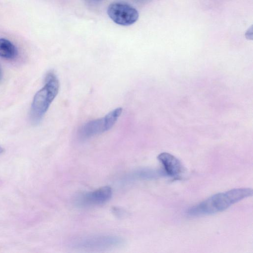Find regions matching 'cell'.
<instances>
[{
    "label": "cell",
    "instance_id": "6da1fadb",
    "mask_svg": "<svg viewBox=\"0 0 253 253\" xmlns=\"http://www.w3.org/2000/svg\"><path fill=\"white\" fill-rule=\"evenodd\" d=\"M252 195L253 190L250 188H235L217 193L190 208L187 214L198 216L219 212Z\"/></svg>",
    "mask_w": 253,
    "mask_h": 253
},
{
    "label": "cell",
    "instance_id": "7a4b0ae2",
    "mask_svg": "<svg viewBox=\"0 0 253 253\" xmlns=\"http://www.w3.org/2000/svg\"><path fill=\"white\" fill-rule=\"evenodd\" d=\"M44 81V85L36 92L32 103L30 118L34 124L42 120L59 91V82L53 72L47 73Z\"/></svg>",
    "mask_w": 253,
    "mask_h": 253
},
{
    "label": "cell",
    "instance_id": "3957f363",
    "mask_svg": "<svg viewBox=\"0 0 253 253\" xmlns=\"http://www.w3.org/2000/svg\"><path fill=\"white\" fill-rule=\"evenodd\" d=\"M120 237L110 235H94L77 237L68 241V246L73 249L101 250L116 248L124 244Z\"/></svg>",
    "mask_w": 253,
    "mask_h": 253
},
{
    "label": "cell",
    "instance_id": "277c9868",
    "mask_svg": "<svg viewBox=\"0 0 253 253\" xmlns=\"http://www.w3.org/2000/svg\"><path fill=\"white\" fill-rule=\"evenodd\" d=\"M122 111V108H116L103 118L85 123L79 130V137L81 140H85L110 129L116 123Z\"/></svg>",
    "mask_w": 253,
    "mask_h": 253
},
{
    "label": "cell",
    "instance_id": "5b68a950",
    "mask_svg": "<svg viewBox=\"0 0 253 253\" xmlns=\"http://www.w3.org/2000/svg\"><path fill=\"white\" fill-rule=\"evenodd\" d=\"M107 13L109 17L116 24L129 26L138 19L137 10L130 5L122 2L111 3L108 7Z\"/></svg>",
    "mask_w": 253,
    "mask_h": 253
},
{
    "label": "cell",
    "instance_id": "8992f818",
    "mask_svg": "<svg viewBox=\"0 0 253 253\" xmlns=\"http://www.w3.org/2000/svg\"><path fill=\"white\" fill-rule=\"evenodd\" d=\"M112 191L109 186H104L93 191L78 194L74 199L75 204L79 207H88L102 205L111 198Z\"/></svg>",
    "mask_w": 253,
    "mask_h": 253
},
{
    "label": "cell",
    "instance_id": "52a82bcc",
    "mask_svg": "<svg viewBox=\"0 0 253 253\" xmlns=\"http://www.w3.org/2000/svg\"><path fill=\"white\" fill-rule=\"evenodd\" d=\"M163 166L167 175L174 179H179L184 172L180 161L173 155L167 152L160 154L157 157Z\"/></svg>",
    "mask_w": 253,
    "mask_h": 253
},
{
    "label": "cell",
    "instance_id": "ba28073f",
    "mask_svg": "<svg viewBox=\"0 0 253 253\" xmlns=\"http://www.w3.org/2000/svg\"><path fill=\"white\" fill-rule=\"evenodd\" d=\"M157 171L150 169H142L135 170L127 174L125 180L126 181L140 179H151L157 176Z\"/></svg>",
    "mask_w": 253,
    "mask_h": 253
},
{
    "label": "cell",
    "instance_id": "9c48e42d",
    "mask_svg": "<svg viewBox=\"0 0 253 253\" xmlns=\"http://www.w3.org/2000/svg\"><path fill=\"white\" fill-rule=\"evenodd\" d=\"M17 54V50L15 45L9 40L0 39V57L7 59L14 58Z\"/></svg>",
    "mask_w": 253,
    "mask_h": 253
},
{
    "label": "cell",
    "instance_id": "30bf717a",
    "mask_svg": "<svg viewBox=\"0 0 253 253\" xmlns=\"http://www.w3.org/2000/svg\"><path fill=\"white\" fill-rule=\"evenodd\" d=\"M245 36L247 39H253V26H252L246 32Z\"/></svg>",
    "mask_w": 253,
    "mask_h": 253
},
{
    "label": "cell",
    "instance_id": "8fae6325",
    "mask_svg": "<svg viewBox=\"0 0 253 253\" xmlns=\"http://www.w3.org/2000/svg\"><path fill=\"white\" fill-rule=\"evenodd\" d=\"M2 77V70L1 69V67L0 66V81L1 80Z\"/></svg>",
    "mask_w": 253,
    "mask_h": 253
},
{
    "label": "cell",
    "instance_id": "7c38bea8",
    "mask_svg": "<svg viewBox=\"0 0 253 253\" xmlns=\"http://www.w3.org/2000/svg\"><path fill=\"white\" fill-rule=\"evenodd\" d=\"M3 151H4L3 148L0 146V154H1L2 153H3Z\"/></svg>",
    "mask_w": 253,
    "mask_h": 253
},
{
    "label": "cell",
    "instance_id": "4fadbf2b",
    "mask_svg": "<svg viewBox=\"0 0 253 253\" xmlns=\"http://www.w3.org/2000/svg\"><path fill=\"white\" fill-rule=\"evenodd\" d=\"M90 0L91 1H93V2H98V1H101L102 0Z\"/></svg>",
    "mask_w": 253,
    "mask_h": 253
}]
</instances>
